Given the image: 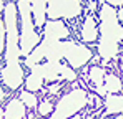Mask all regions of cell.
<instances>
[{
  "instance_id": "obj_29",
  "label": "cell",
  "mask_w": 123,
  "mask_h": 119,
  "mask_svg": "<svg viewBox=\"0 0 123 119\" xmlns=\"http://www.w3.org/2000/svg\"><path fill=\"white\" fill-rule=\"evenodd\" d=\"M3 98V89H2V88H0V99Z\"/></svg>"
},
{
  "instance_id": "obj_25",
  "label": "cell",
  "mask_w": 123,
  "mask_h": 119,
  "mask_svg": "<svg viewBox=\"0 0 123 119\" xmlns=\"http://www.w3.org/2000/svg\"><path fill=\"white\" fill-rule=\"evenodd\" d=\"M117 15H118V20L123 22V8H120V12H117Z\"/></svg>"
},
{
  "instance_id": "obj_24",
  "label": "cell",
  "mask_w": 123,
  "mask_h": 119,
  "mask_svg": "<svg viewBox=\"0 0 123 119\" xmlns=\"http://www.w3.org/2000/svg\"><path fill=\"white\" fill-rule=\"evenodd\" d=\"M106 3H110V5H113V7H115V5H122L123 0H106Z\"/></svg>"
},
{
  "instance_id": "obj_4",
  "label": "cell",
  "mask_w": 123,
  "mask_h": 119,
  "mask_svg": "<svg viewBox=\"0 0 123 119\" xmlns=\"http://www.w3.org/2000/svg\"><path fill=\"white\" fill-rule=\"evenodd\" d=\"M88 103V94L85 89H73L70 91L68 94L62 96L60 101L57 103L55 106V111H53V116L50 119H68L72 116H75L80 109H83Z\"/></svg>"
},
{
  "instance_id": "obj_8",
  "label": "cell",
  "mask_w": 123,
  "mask_h": 119,
  "mask_svg": "<svg viewBox=\"0 0 123 119\" xmlns=\"http://www.w3.org/2000/svg\"><path fill=\"white\" fill-rule=\"evenodd\" d=\"M40 46L43 50V58H47V61H62L63 60V41L43 37Z\"/></svg>"
},
{
  "instance_id": "obj_12",
  "label": "cell",
  "mask_w": 123,
  "mask_h": 119,
  "mask_svg": "<svg viewBox=\"0 0 123 119\" xmlns=\"http://www.w3.org/2000/svg\"><path fill=\"white\" fill-rule=\"evenodd\" d=\"M25 104L22 103L20 99H12L3 113V119H22L25 116Z\"/></svg>"
},
{
  "instance_id": "obj_32",
  "label": "cell",
  "mask_w": 123,
  "mask_h": 119,
  "mask_svg": "<svg viewBox=\"0 0 123 119\" xmlns=\"http://www.w3.org/2000/svg\"><path fill=\"white\" fill-rule=\"evenodd\" d=\"M86 119H95V118H92V116H90V118H86Z\"/></svg>"
},
{
  "instance_id": "obj_6",
  "label": "cell",
  "mask_w": 123,
  "mask_h": 119,
  "mask_svg": "<svg viewBox=\"0 0 123 119\" xmlns=\"http://www.w3.org/2000/svg\"><path fill=\"white\" fill-rule=\"evenodd\" d=\"M63 58H67L72 68H82L85 63L90 61L92 51L85 45H78L75 41H63Z\"/></svg>"
},
{
  "instance_id": "obj_3",
  "label": "cell",
  "mask_w": 123,
  "mask_h": 119,
  "mask_svg": "<svg viewBox=\"0 0 123 119\" xmlns=\"http://www.w3.org/2000/svg\"><path fill=\"white\" fill-rule=\"evenodd\" d=\"M17 8L20 13V53L27 56L38 43L40 37L33 30V17H32V8H30V0H18Z\"/></svg>"
},
{
  "instance_id": "obj_13",
  "label": "cell",
  "mask_w": 123,
  "mask_h": 119,
  "mask_svg": "<svg viewBox=\"0 0 123 119\" xmlns=\"http://www.w3.org/2000/svg\"><path fill=\"white\" fill-rule=\"evenodd\" d=\"M123 113V96L108 94L105 96V114H120Z\"/></svg>"
},
{
  "instance_id": "obj_1",
  "label": "cell",
  "mask_w": 123,
  "mask_h": 119,
  "mask_svg": "<svg viewBox=\"0 0 123 119\" xmlns=\"http://www.w3.org/2000/svg\"><path fill=\"white\" fill-rule=\"evenodd\" d=\"M5 15V68L2 79L10 89H17L23 83V71L20 66V35L17 27V7L8 2L3 8Z\"/></svg>"
},
{
  "instance_id": "obj_16",
  "label": "cell",
  "mask_w": 123,
  "mask_h": 119,
  "mask_svg": "<svg viewBox=\"0 0 123 119\" xmlns=\"http://www.w3.org/2000/svg\"><path fill=\"white\" fill-rule=\"evenodd\" d=\"M88 76H90V81L95 86H102L103 79H105V71H103V68H100V66H93V68H90Z\"/></svg>"
},
{
  "instance_id": "obj_19",
  "label": "cell",
  "mask_w": 123,
  "mask_h": 119,
  "mask_svg": "<svg viewBox=\"0 0 123 119\" xmlns=\"http://www.w3.org/2000/svg\"><path fill=\"white\" fill-rule=\"evenodd\" d=\"M77 78V73L73 71L72 66H67L65 63L60 65V79H67V81H73Z\"/></svg>"
},
{
  "instance_id": "obj_28",
  "label": "cell",
  "mask_w": 123,
  "mask_h": 119,
  "mask_svg": "<svg viewBox=\"0 0 123 119\" xmlns=\"http://www.w3.org/2000/svg\"><path fill=\"white\" fill-rule=\"evenodd\" d=\"M68 119H82L80 116H72V118H68Z\"/></svg>"
},
{
  "instance_id": "obj_5",
  "label": "cell",
  "mask_w": 123,
  "mask_h": 119,
  "mask_svg": "<svg viewBox=\"0 0 123 119\" xmlns=\"http://www.w3.org/2000/svg\"><path fill=\"white\" fill-rule=\"evenodd\" d=\"M82 13L80 0H47V17L52 20L75 18Z\"/></svg>"
},
{
  "instance_id": "obj_10",
  "label": "cell",
  "mask_w": 123,
  "mask_h": 119,
  "mask_svg": "<svg viewBox=\"0 0 123 119\" xmlns=\"http://www.w3.org/2000/svg\"><path fill=\"white\" fill-rule=\"evenodd\" d=\"M30 8H32V17L35 27H43L47 18V0H30Z\"/></svg>"
},
{
  "instance_id": "obj_14",
  "label": "cell",
  "mask_w": 123,
  "mask_h": 119,
  "mask_svg": "<svg viewBox=\"0 0 123 119\" xmlns=\"http://www.w3.org/2000/svg\"><path fill=\"white\" fill-rule=\"evenodd\" d=\"M103 86H105L106 93H111V94L122 91V81H120L118 76H115V75H106L105 79H103Z\"/></svg>"
},
{
  "instance_id": "obj_9",
  "label": "cell",
  "mask_w": 123,
  "mask_h": 119,
  "mask_svg": "<svg viewBox=\"0 0 123 119\" xmlns=\"http://www.w3.org/2000/svg\"><path fill=\"white\" fill-rule=\"evenodd\" d=\"M43 37L53 40H63L68 37V28L60 20H50L43 25Z\"/></svg>"
},
{
  "instance_id": "obj_21",
  "label": "cell",
  "mask_w": 123,
  "mask_h": 119,
  "mask_svg": "<svg viewBox=\"0 0 123 119\" xmlns=\"http://www.w3.org/2000/svg\"><path fill=\"white\" fill-rule=\"evenodd\" d=\"M5 48V23L3 20H0V55Z\"/></svg>"
},
{
  "instance_id": "obj_26",
  "label": "cell",
  "mask_w": 123,
  "mask_h": 119,
  "mask_svg": "<svg viewBox=\"0 0 123 119\" xmlns=\"http://www.w3.org/2000/svg\"><path fill=\"white\" fill-rule=\"evenodd\" d=\"M95 7H97V3H95V0H92L90 2V10H95Z\"/></svg>"
},
{
  "instance_id": "obj_11",
  "label": "cell",
  "mask_w": 123,
  "mask_h": 119,
  "mask_svg": "<svg viewBox=\"0 0 123 119\" xmlns=\"http://www.w3.org/2000/svg\"><path fill=\"white\" fill-rule=\"evenodd\" d=\"M98 37V27H97V22L92 15H88L85 22H83V27H82V40L86 41V43H92L95 41Z\"/></svg>"
},
{
  "instance_id": "obj_31",
  "label": "cell",
  "mask_w": 123,
  "mask_h": 119,
  "mask_svg": "<svg viewBox=\"0 0 123 119\" xmlns=\"http://www.w3.org/2000/svg\"><path fill=\"white\" fill-rule=\"evenodd\" d=\"M122 40H123V27H122Z\"/></svg>"
},
{
  "instance_id": "obj_7",
  "label": "cell",
  "mask_w": 123,
  "mask_h": 119,
  "mask_svg": "<svg viewBox=\"0 0 123 119\" xmlns=\"http://www.w3.org/2000/svg\"><path fill=\"white\" fill-rule=\"evenodd\" d=\"M60 65L62 61H47L43 65L37 63L30 68V73H35L42 79H47V81H57L60 79Z\"/></svg>"
},
{
  "instance_id": "obj_33",
  "label": "cell",
  "mask_w": 123,
  "mask_h": 119,
  "mask_svg": "<svg viewBox=\"0 0 123 119\" xmlns=\"http://www.w3.org/2000/svg\"><path fill=\"white\" fill-rule=\"evenodd\" d=\"M122 71H123V68H122Z\"/></svg>"
},
{
  "instance_id": "obj_20",
  "label": "cell",
  "mask_w": 123,
  "mask_h": 119,
  "mask_svg": "<svg viewBox=\"0 0 123 119\" xmlns=\"http://www.w3.org/2000/svg\"><path fill=\"white\" fill-rule=\"evenodd\" d=\"M52 111H53V104H52L50 101H43V103H40V108H38L40 116H47V114H50Z\"/></svg>"
},
{
  "instance_id": "obj_30",
  "label": "cell",
  "mask_w": 123,
  "mask_h": 119,
  "mask_svg": "<svg viewBox=\"0 0 123 119\" xmlns=\"http://www.w3.org/2000/svg\"><path fill=\"white\" fill-rule=\"evenodd\" d=\"M0 119H3V111L0 109Z\"/></svg>"
},
{
  "instance_id": "obj_2",
  "label": "cell",
  "mask_w": 123,
  "mask_h": 119,
  "mask_svg": "<svg viewBox=\"0 0 123 119\" xmlns=\"http://www.w3.org/2000/svg\"><path fill=\"white\" fill-rule=\"evenodd\" d=\"M100 41L98 55L103 61H110L118 55V43L122 40V27L118 23V15L113 5L103 3L100 8Z\"/></svg>"
},
{
  "instance_id": "obj_27",
  "label": "cell",
  "mask_w": 123,
  "mask_h": 119,
  "mask_svg": "<svg viewBox=\"0 0 123 119\" xmlns=\"http://www.w3.org/2000/svg\"><path fill=\"white\" fill-rule=\"evenodd\" d=\"M3 8H5V7H3V0H0V12H2Z\"/></svg>"
},
{
  "instance_id": "obj_15",
  "label": "cell",
  "mask_w": 123,
  "mask_h": 119,
  "mask_svg": "<svg viewBox=\"0 0 123 119\" xmlns=\"http://www.w3.org/2000/svg\"><path fill=\"white\" fill-rule=\"evenodd\" d=\"M43 58V50H42L40 45H37L27 56H25V66L27 68H32L33 65H37V63H40V60Z\"/></svg>"
},
{
  "instance_id": "obj_17",
  "label": "cell",
  "mask_w": 123,
  "mask_h": 119,
  "mask_svg": "<svg viewBox=\"0 0 123 119\" xmlns=\"http://www.w3.org/2000/svg\"><path fill=\"white\" fill-rule=\"evenodd\" d=\"M42 83H43V79H42L38 75L30 73V75L27 76V81H25V84H27V91H37V89H40Z\"/></svg>"
},
{
  "instance_id": "obj_23",
  "label": "cell",
  "mask_w": 123,
  "mask_h": 119,
  "mask_svg": "<svg viewBox=\"0 0 123 119\" xmlns=\"http://www.w3.org/2000/svg\"><path fill=\"white\" fill-rule=\"evenodd\" d=\"M58 89H60V84H52L48 91H50V93H58Z\"/></svg>"
},
{
  "instance_id": "obj_18",
  "label": "cell",
  "mask_w": 123,
  "mask_h": 119,
  "mask_svg": "<svg viewBox=\"0 0 123 119\" xmlns=\"http://www.w3.org/2000/svg\"><path fill=\"white\" fill-rule=\"evenodd\" d=\"M20 101L27 106V108H37V104H38V99L35 94H32V91H22L20 93Z\"/></svg>"
},
{
  "instance_id": "obj_22",
  "label": "cell",
  "mask_w": 123,
  "mask_h": 119,
  "mask_svg": "<svg viewBox=\"0 0 123 119\" xmlns=\"http://www.w3.org/2000/svg\"><path fill=\"white\" fill-rule=\"evenodd\" d=\"M95 91H97V94H100V96H106V89H105V86H95Z\"/></svg>"
}]
</instances>
